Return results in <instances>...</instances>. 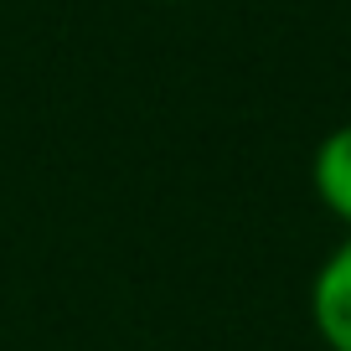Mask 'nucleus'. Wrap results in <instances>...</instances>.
I'll use <instances>...</instances> for the list:
<instances>
[{
  "label": "nucleus",
  "instance_id": "nucleus-2",
  "mask_svg": "<svg viewBox=\"0 0 351 351\" xmlns=\"http://www.w3.org/2000/svg\"><path fill=\"white\" fill-rule=\"evenodd\" d=\"M310 186H315L320 207L351 228V124H336L315 145V155H310Z\"/></svg>",
  "mask_w": 351,
  "mask_h": 351
},
{
  "label": "nucleus",
  "instance_id": "nucleus-1",
  "mask_svg": "<svg viewBox=\"0 0 351 351\" xmlns=\"http://www.w3.org/2000/svg\"><path fill=\"white\" fill-rule=\"evenodd\" d=\"M310 326L326 351H351V238L336 243L310 279Z\"/></svg>",
  "mask_w": 351,
  "mask_h": 351
}]
</instances>
